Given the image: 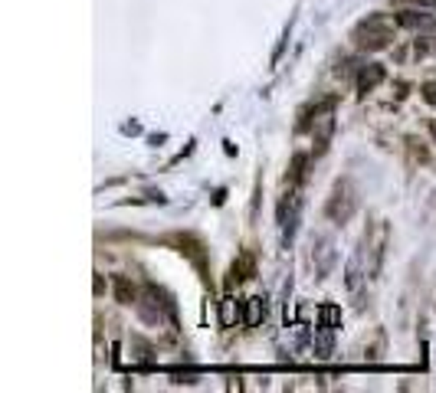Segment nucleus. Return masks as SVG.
I'll list each match as a JSON object with an SVG mask.
<instances>
[{
  "label": "nucleus",
  "instance_id": "f257e3e1",
  "mask_svg": "<svg viewBox=\"0 0 436 393\" xmlns=\"http://www.w3.org/2000/svg\"><path fill=\"white\" fill-rule=\"evenodd\" d=\"M135 308H138V315H141V321H145V325H154V328H161L164 321H171V325L177 321V315H174V302H171V295H167V292H161L158 285H148L145 292L138 295Z\"/></svg>",
  "mask_w": 436,
  "mask_h": 393
},
{
  "label": "nucleus",
  "instance_id": "f03ea898",
  "mask_svg": "<svg viewBox=\"0 0 436 393\" xmlns=\"http://www.w3.org/2000/svg\"><path fill=\"white\" fill-rule=\"evenodd\" d=\"M354 43H358V49H367V53H377V49H387L390 46V39H394V33H390V20L387 17H381V13H371L367 20H361V24L354 26Z\"/></svg>",
  "mask_w": 436,
  "mask_h": 393
},
{
  "label": "nucleus",
  "instance_id": "7ed1b4c3",
  "mask_svg": "<svg viewBox=\"0 0 436 393\" xmlns=\"http://www.w3.org/2000/svg\"><path fill=\"white\" fill-rule=\"evenodd\" d=\"M354 210H358V194H354L351 181H338L331 196H328V203H325V217L341 226V223H348L354 217Z\"/></svg>",
  "mask_w": 436,
  "mask_h": 393
},
{
  "label": "nucleus",
  "instance_id": "20e7f679",
  "mask_svg": "<svg viewBox=\"0 0 436 393\" xmlns=\"http://www.w3.org/2000/svg\"><path fill=\"white\" fill-rule=\"evenodd\" d=\"M302 220V196L299 194H286L282 203H279V226H282V243L292 246L296 239V230H299Z\"/></svg>",
  "mask_w": 436,
  "mask_h": 393
},
{
  "label": "nucleus",
  "instance_id": "39448f33",
  "mask_svg": "<svg viewBox=\"0 0 436 393\" xmlns=\"http://www.w3.org/2000/svg\"><path fill=\"white\" fill-rule=\"evenodd\" d=\"M171 243H174L177 249H181V253H184V256L190 259L194 266H197L200 275L207 279V246H203V239H200V236H194V233H177Z\"/></svg>",
  "mask_w": 436,
  "mask_h": 393
},
{
  "label": "nucleus",
  "instance_id": "423d86ee",
  "mask_svg": "<svg viewBox=\"0 0 436 393\" xmlns=\"http://www.w3.org/2000/svg\"><path fill=\"white\" fill-rule=\"evenodd\" d=\"M311 262H315L318 279H325L331 272V266H335V243H331V236H315V243H311Z\"/></svg>",
  "mask_w": 436,
  "mask_h": 393
},
{
  "label": "nucleus",
  "instance_id": "0eeeda50",
  "mask_svg": "<svg viewBox=\"0 0 436 393\" xmlns=\"http://www.w3.org/2000/svg\"><path fill=\"white\" fill-rule=\"evenodd\" d=\"M384 79H387V69L381 66V62H367V66H361V69H358V75H354L358 92H374V89L381 86Z\"/></svg>",
  "mask_w": 436,
  "mask_h": 393
},
{
  "label": "nucleus",
  "instance_id": "6e6552de",
  "mask_svg": "<svg viewBox=\"0 0 436 393\" xmlns=\"http://www.w3.org/2000/svg\"><path fill=\"white\" fill-rule=\"evenodd\" d=\"M256 275V256L253 253H239L237 259H233V266H230V279H226V285L233 289V285L246 282V279H253Z\"/></svg>",
  "mask_w": 436,
  "mask_h": 393
},
{
  "label": "nucleus",
  "instance_id": "1a4fd4ad",
  "mask_svg": "<svg viewBox=\"0 0 436 393\" xmlns=\"http://www.w3.org/2000/svg\"><path fill=\"white\" fill-rule=\"evenodd\" d=\"M397 24L407 26V30H426V33H436V20L430 13H417V10H400Z\"/></svg>",
  "mask_w": 436,
  "mask_h": 393
},
{
  "label": "nucleus",
  "instance_id": "9d476101",
  "mask_svg": "<svg viewBox=\"0 0 436 393\" xmlns=\"http://www.w3.org/2000/svg\"><path fill=\"white\" fill-rule=\"evenodd\" d=\"M266 311H269V308H266V298H262V295L246 298V315H243V325H246V328H256V325L266 318Z\"/></svg>",
  "mask_w": 436,
  "mask_h": 393
},
{
  "label": "nucleus",
  "instance_id": "9b49d317",
  "mask_svg": "<svg viewBox=\"0 0 436 393\" xmlns=\"http://www.w3.org/2000/svg\"><path fill=\"white\" fill-rule=\"evenodd\" d=\"M112 285H115V302H118V305H131V302H138V292H135V285L128 282V275H115Z\"/></svg>",
  "mask_w": 436,
  "mask_h": 393
},
{
  "label": "nucleus",
  "instance_id": "f8f14e48",
  "mask_svg": "<svg viewBox=\"0 0 436 393\" xmlns=\"http://www.w3.org/2000/svg\"><path fill=\"white\" fill-rule=\"evenodd\" d=\"M305 167H309V154H305V151L292 154V164H289V174H286L289 184H302V181H305Z\"/></svg>",
  "mask_w": 436,
  "mask_h": 393
},
{
  "label": "nucleus",
  "instance_id": "ddd939ff",
  "mask_svg": "<svg viewBox=\"0 0 436 393\" xmlns=\"http://www.w3.org/2000/svg\"><path fill=\"white\" fill-rule=\"evenodd\" d=\"M237 318H239L237 298H224V302H220V325H224V328H233Z\"/></svg>",
  "mask_w": 436,
  "mask_h": 393
},
{
  "label": "nucleus",
  "instance_id": "4468645a",
  "mask_svg": "<svg viewBox=\"0 0 436 393\" xmlns=\"http://www.w3.org/2000/svg\"><path fill=\"white\" fill-rule=\"evenodd\" d=\"M128 357H131V360H148V357H151V344H145V341H138V338H135V341H131V354H128Z\"/></svg>",
  "mask_w": 436,
  "mask_h": 393
},
{
  "label": "nucleus",
  "instance_id": "2eb2a0df",
  "mask_svg": "<svg viewBox=\"0 0 436 393\" xmlns=\"http://www.w3.org/2000/svg\"><path fill=\"white\" fill-rule=\"evenodd\" d=\"M322 315H325V325H328V328H338V321H341V311H338L335 305L322 308Z\"/></svg>",
  "mask_w": 436,
  "mask_h": 393
},
{
  "label": "nucleus",
  "instance_id": "dca6fc26",
  "mask_svg": "<svg viewBox=\"0 0 436 393\" xmlns=\"http://www.w3.org/2000/svg\"><path fill=\"white\" fill-rule=\"evenodd\" d=\"M420 95H424V102L436 105V82H424V89H420Z\"/></svg>",
  "mask_w": 436,
  "mask_h": 393
},
{
  "label": "nucleus",
  "instance_id": "f3484780",
  "mask_svg": "<svg viewBox=\"0 0 436 393\" xmlns=\"http://www.w3.org/2000/svg\"><path fill=\"white\" fill-rule=\"evenodd\" d=\"M420 7H430V10H436V0H417Z\"/></svg>",
  "mask_w": 436,
  "mask_h": 393
},
{
  "label": "nucleus",
  "instance_id": "a211bd4d",
  "mask_svg": "<svg viewBox=\"0 0 436 393\" xmlns=\"http://www.w3.org/2000/svg\"><path fill=\"white\" fill-rule=\"evenodd\" d=\"M430 135H433V141H436V118H433V125H430Z\"/></svg>",
  "mask_w": 436,
  "mask_h": 393
}]
</instances>
